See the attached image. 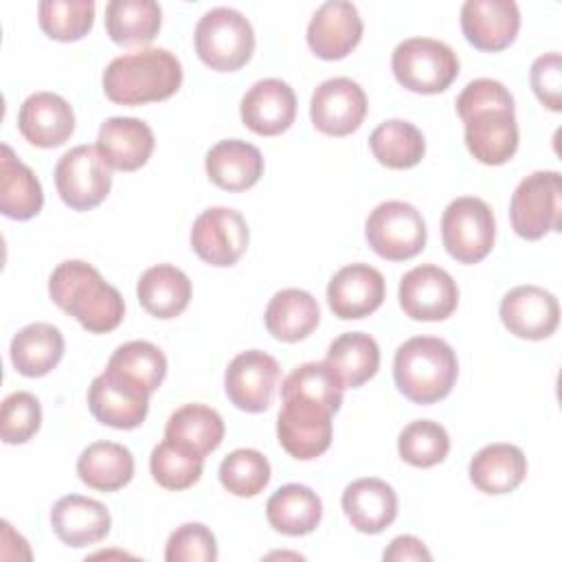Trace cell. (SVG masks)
Returning <instances> with one entry per match:
<instances>
[{
    "label": "cell",
    "instance_id": "26",
    "mask_svg": "<svg viewBox=\"0 0 562 562\" xmlns=\"http://www.w3.org/2000/svg\"><path fill=\"white\" fill-rule=\"evenodd\" d=\"M206 176L224 191H246L263 176L261 151L241 138L215 143L204 158Z\"/></svg>",
    "mask_w": 562,
    "mask_h": 562
},
{
    "label": "cell",
    "instance_id": "5",
    "mask_svg": "<svg viewBox=\"0 0 562 562\" xmlns=\"http://www.w3.org/2000/svg\"><path fill=\"white\" fill-rule=\"evenodd\" d=\"M395 79L411 92H443L459 75L457 53L435 37H408L391 55Z\"/></svg>",
    "mask_w": 562,
    "mask_h": 562
},
{
    "label": "cell",
    "instance_id": "16",
    "mask_svg": "<svg viewBox=\"0 0 562 562\" xmlns=\"http://www.w3.org/2000/svg\"><path fill=\"white\" fill-rule=\"evenodd\" d=\"M465 147L483 165H503L518 149V123L514 105L481 108L461 119Z\"/></svg>",
    "mask_w": 562,
    "mask_h": 562
},
{
    "label": "cell",
    "instance_id": "44",
    "mask_svg": "<svg viewBox=\"0 0 562 562\" xmlns=\"http://www.w3.org/2000/svg\"><path fill=\"white\" fill-rule=\"evenodd\" d=\"M42 424V406L29 391H15L2 400L0 437L4 443H26Z\"/></svg>",
    "mask_w": 562,
    "mask_h": 562
},
{
    "label": "cell",
    "instance_id": "20",
    "mask_svg": "<svg viewBox=\"0 0 562 562\" xmlns=\"http://www.w3.org/2000/svg\"><path fill=\"white\" fill-rule=\"evenodd\" d=\"M384 301V277L369 263H349L327 283V303L342 321L364 318Z\"/></svg>",
    "mask_w": 562,
    "mask_h": 562
},
{
    "label": "cell",
    "instance_id": "31",
    "mask_svg": "<svg viewBox=\"0 0 562 562\" xmlns=\"http://www.w3.org/2000/svg\"><path fill=\"white\" fill-rule=\"evenodd\" d=\"M266 518L279 533L305 536L318 527L323 518V503L307 485L288 483L268 498Z\"/></svg>",
    "mask_w": 562,
    "mask_h": 562
},
{
    "label": "cell",
    "instance_id": "12",
    "mask_svg": "<svg viewBox=\"0 0 562 562\" xmlns=\"http://www.w3.org/2000/svg\"><path fill=\"white\" fill-rule=\"evenodd\" d=\"M397 299L413 321H446L457 310L459 288L443 268L422 263L402 277Z\"/></svg>",
    "mask_w": 562,
    "mask_h": 562
},
{
    "label": "cell",
    "instance_id": "1",
    "mask_svg": "<svg viewBox=\"0 0 562 562\" xmlns=\"http://www.w3.org/2000/svg\"><path fill=\"white\" fill-rule=\"evenodd\" d=\"M48 294L59 310L75 316L90 334L116 329L125 314L121 292L94 266L81 259L61 261L50 272Z\"/></svg>",
    "mask_w": 562,
    "mask_h": 562
},
{
    "label": "cell",
    "instance_id": "18",
    "mask_svg": "<svg viewBox=\"0 0 562 562\" xmlns=\"http://www.w3.org/2000/svg\"><path fill=\"white\" fill-rule=\"evenodd\" d=\"M307 46L321 59H342L362 40V20L353 2L327 0L307 24Z\"/></svg>",
    "mask_w": 562,
    "mask_h": 562
},
{
    "label": "cell",
    "instance_id": "30",
    "mask_svg": "<svg viewBox=\"0 0 562 562\" xmlns=\"http://www.w3.org/2000/svg\"><path fill=\"white\" fill-rule=\"evenodd\" d=\"M44 206V193L37 176L26 167L9 145L0 156V211L2 215L24 222L35 217Z\"/></svg>",
    "mask_w": 562,
    "mask_h": 562
},
{
    "label": "cell",
    "instance_id": "21",
    "mask_svg": "<svg viewBox=\"0 0 562 562\" xmlns=\"http://www.w3.org/2000/svg\"><path fill=\"white\" fill-rule=\"evenodd\" d=\"M241 121L259 136H277L285 132L296 116V94L290 83L268 77L255 81L241 97Z\"/></svg>",
    "mask_w": 562,
    "mask_h": 562
},
{
    "label": "cell",
    "instance_id": "37",
    "mask_svg": "<svg viewBox=\"0 0 562 562\" xmlns=\"http://www.w3.org/2000/svg\"><path fill=\"white\" fill-rule=\"evenodd\" d=\"M373 158L389 169H411L426 154L424 134L404 119H389L380 123L369 136Z\"/></svg>",
    "mask_w": 562,
    "mask_h": 562
},
{
    "label": "cell",
    "instance_id": "17",
    "mask_svg": "<svg viewBox=\"0 0 562 562\" xmlns=\"http://www.w3.org/2000/svg\"><path fill=\"white\" fill-rule=\"evenodd\" d=\"M498 314L509 334L525 340L549 338L560 323L558 299L540 285L512 288L501 299Z\"/></svg>",
    "mask_w": 562,
    "mask_h": 562
},
{
    "label": "cell",
    "instance_id": "13",
    "mask_svg": "<svg viewBox=\"0 0 562 562\" xmlns=\"http://www.w3.org/2000/svg\"><path fill=\"white\" fill-rule=\"evenodd\" d=\"M367 116V94L349 77H331L316 86L310 101L314 127L327 136H347L356 132Z\"/></svg>",
    "mask_w": 562,
    "mask_h": 562
},
{
    "label": "cell",
    "instance_id": "6",
    "mask_svg": "<svg viewBox=\"0 0 562 562\" xmlns=\"http://www.w3.org/2000/svg\"><path fill=\"white\" fill-rule=\"evenodd\" d=\"M334 411L307 395L281 393V411L277 415V437L281 448L299 459L321 457L331 443Z\"/></svg>",
    "mask_w": 562,
    "mask_h": 562
},
{
    "label": "cell",
    "instance_id": "39",
    "mask_svg": "<svg viewBox=\"0 0 562 562\" xmlns=\"http://www.w3.org/2000/svg\"><path fill=\"white\" fill-rule=\"evenodd\" d=\"M204 468V457L171 441L162 439L149 457V472L154 481L165 490H187L200 481Z\"/></svg>",
    "mask_w": 562,
    "mask_h": 562
},
{
    "label": "cell",
    "instance_id": "29",
    "mask_svg": "<svg viewBox=\"0 0 562 562\" xmlns=\"http://www.w3.org/2000/svg\"><path fill=\"white\" fill-rule=\"evenodd\" d=\"M136 296L147 314L156 318H176L191 301V281L180 268L158 263L140 274Z\"/></svg>",
    "mask_w": 562,
    "mask_h": 562
},
{
    "label": "cell",
    "instance_id": "36",
    "mask_svg": "<svg viewBox=\"0 0 562 562\" xmlns=\"http://www.w3.org/2000/svg\"><path fill=\"white\" fill-rule=\"evenodd\" d=\"M165 437L206 457L224 439V419L206 404H184L169 415Z\"/></svg>",
    "mask_w": 562,
    "mask_h": 562
},
{
    "label": "cell",
    "instance_id": "10",
    "mask_svg": "<svg viewBox=\"0 0 562 562\" xmlns=\"http://www.w3.org/2000/svg\"><path fill=\"white\" fill-rule=\"evenodd\" d=\"M55 184L64 204L75 211H90L108 198L112 169L97 145H77L57 160Z\"/></svg>",
    "mask_w": 562,
    "mask_h": 562
},
{
    "label": "cell",
    "instance_id": "19",
    "mask_svg": "<svg viewBox=\"0 0 562 562\" xmlns=\"http://www.w3.org/2000/svg\"><path fill=\"white\" fill-rule=\"evenodd\" d=\"M520 29V9L514 0H465L461 31L465 40L487 53L507 48Z\"/></svg>",
    "mask_w": 562,
    "mask_h": 562
},
{
    "label": "cell",
    "instance_id": "3",
    "mask_svg": "<svg viewBox=\"0 0 562 562\" xmlns=\"http://www.w3.org/2000/svg\"><path fill=\"white\" fill-rule=\"evenodd\" d=\"M459 375L452 347L435 336H413L402 342L393 358V380L404 397L415 404L443 400Z\"/></svg>",
    "mask_w": 562,
    "mask_h": 562
},
{
    "label": "cell",
    "instance_id": "9",
    "mask_svg": "<svg viewBox=\"0 0 562 562\" xmlns=\"http://www.w3.org/2000/svg\"><path fill=\"white\" fill-rule=\"evenodd\" d=\"M496 220L490 204L474 195L452 200L441 215V239L459 263H479L494 246Z\"/></svg>",
    "mask_w": 562,
    "mask_h": 562
},
{
    "label": "cell",
    "instance_id": "35",
    "mask_svg": "<svg viewBox=\"0 0 562 562\" xmlns=\"http://www.w3.org/2000/svg\"><path fill=\"white\" fill-rule=\"evenodd\" d=\"M103 20L114 44L143 46L158 35L162 11L154 0H110Z\"/></svg>",
    "mask_w": 562,
    "mask_h": 562
},
{
    "label": "cell",
    "instance_id": "23",
    "mask_svg": "<svg viewBox=\"0 0 562 562\" xmlns=\"http://www.w3.org/2000/svg\"><path fill=\"white\" fill-rule=\"evenodd\" d=\"M151 127L134 116H110L97 134V149L110 169L136 171L154 151Z\"/></svg>",
    "mask_w": 562,
    "mask_h": 562
},
{
    "label": "cell",
    "instance_id": "4",
    "mask_svg": "<svg viewBox=\"0 0 562 562\" xmlns=\"http://www.w3.org/2000/svg\"><path fill=\"white\" fill-rule=\"evenodd\" d=\"M193 44L209 68L233 72L252 57L255 31L241 11L213 7L198 20Z\"/></svg>",
    "mask_w": 562,
    "mask_h": 562
},
{
    "label": "cell",
    "instance_id": "24",
    "mask_svg": "<svg viewBox=\"0 0 562 562\" xmlns=\"http://www.w3.org/2000/svg\"><path fill=\"white\" fill-rule=\"evenodd\" d=\"M50 527L64 544L81 549L101 542L110 533L112 518L103 503L81 494H68L53 505Z\"/></svg>",
    "mask_w": 562,
    "mask_h": 562
},
{
    "label": "cell",
    "instance_id": "11",
    "mask_svg": "<svg viewBox=\"0 0 562 562\" xmlns=\"http://www.w3.org/2000/svg\"><path fill=\"white\" fill-rule=\"evenodd\" d=\"M248 224L231 206H211L202 211L191 226L193 252L211 266H233L248 248Z\"/></svg>",
    "mask_w": 562,
    "mask_h": 562
},
{
    "label": "cell",
    "instance_id": "47",
    "mask_svg": "<svg viewBox=\"0 0 562 562\" xmlns=\"http://www.w3.org/2000/svg\"><path fill=\"white\" fill-rule=\"evenodd\" d=\"M389 562H408V560H424L430 562L432 555L426 549V544L415 536H397L391 540V544L382 553Z\"/></svg>",
    "mask_w": 562,
    "mask_h": 562
},
{
    "label": "cell",
    "instance_id": "43",
    "mask_svg": "<svg viewBox=\"0 0 562 562\" xmlns=\"http://www.w3.org/2000/svg\"><path fill=\"white\" fill-rule=\"evenodd\" d=\"M345 386L336 378V373L327 367V362H305L290 371V375L281 384V393H299L314 397L327 404L334 413L342 404Z\"/></svg>",
    "mask_w": 562,
    "mask_h": 562
},
{
    "label": "cell",
    "instance_id": "33",
    "mask_svg": "<svg viewBox=\"0 0 562 562\" xmlns=\"http://www.w3.org/2000/svg\"><path fill=\"white\" fill-rule=\"evenodd\" d=\"M81 483L99 492H116L134 476L132 452L116 441H92L77 459Z\"/></svg>",
    "mask_w": 562,
    "mask_h": 562
},
{
    "label": "cell",
    "instance_id": "45",
    "mask_svg": "<svg viewBox=\"0 0 562 562\" xmlns=\"http://www.w3.org/2000/svg\"><path fill=\"white\" fill-rule=\"evenodd\" d=\"M167 562H215L217 542L213 531L202 522H184L171 531L165 544Z\"/></svg>",
    "mask_w": 562,
    "mask_h": 562
},
{
    "label": "cell",
    "instance_id": "14",
    "mask_svg": "<svg viewBox=\"0 0 562 562\" xmlns=\"http://www.w3.org/2000/svg\"><path fill=\"white\" fill-rule=\"evenodd\" d=\"M279 380V362L261 351L248 349L237 353L224 373V391L239 411L261 413L270 406Z\"/></svg>",
    "mask_w": 562,
    "mask_h": 562
},
{
    "label": "cell",
    "instance_id": "46",
    "mask_svg": "<svg viewBox=\"0 0 562 562\" xmlns=\"http://www.w3.org/2000/svg\"><path fill=\"white\" fill-rule=\"evenodd\" d=\"M531 88L538 97V101L549 108L551 112L562 110V70H560V53L551 50L533 59L529 70Z\"/></svg>",
    "mask_w": 562,
    "mask_h": 562
},
{
    "label": "cell",
    "instance_id": "22",
    "mask_svg": "<svg viewBox=\"0 0 562 562\" xmlns=\"http://www.w3.org/2000/svg\"><path fill=\"white\" fill-rule=\"evenodd\" d=\"M18 130L35 147H59L75 132L72 105L55 92H33L20 105Z\"/></svg>",
    "mask_w": 562,
    "mask_h": 562
},
{
    "label": "cell",
    "instance_id": "2",
    "mask_svg": "<svg viewBox=\"0 0 562 562\" xmlns=\"http://www.w3.org/2000/svg\"><path fill=\"white\" fill-rule=\"evenodd\" d=\"M103 92L121 105L169 99L182 83V66L167 48H143L114 57L103 70Z\"/></svg>",
    "mask_w": 562,
    "mask_h": 562
},
{
    "label": "cell",
    "instance_id": "42",
    "mask_svg": "<svg viewBox=\"0 0 562 562\" xmlns=\"http://www.w3.org/2000/svg\"><path fill=\"white\" fill-rule=\"evenodd\" d=\"M270 463L255 448H237L220 463V483L226 492L250 498L270 483Z\"/></svg>",
    "mask_w": 562,
    "mask_h": 562
},
{
    "label": "cell",
    "instance_id": "34",
    "mask_svg": "<svg viewBox=\"0 0 562 562\" xmlns=\"http://www.w3.org/2000/svg\"><path fill=\"white\" fill-rule=\"evenodd\" d=\"M325 362L345 389H358L378 373L380 347L364 331H347L331 340Z\"/></svg>",
    "mask_w": 562,
    "mask_h": 562
},
{
    "label": "cell",
    "instance_id": "41",
    "mask_svg": "<svg viewBox=\"0 0 562 562\" xmlns=\"http://www.w3.org/2000/svg\"><path fill=\"white\" fill-rule=\"evenodd\" d=\"M400 457L415 468H432L450 452V437L439 422L415 419L397 437Z\"/></svg>",
    "mask_w": 562,
    "mask_h": 562
},
{
    "label": "cell",
    "instance_id": "15",
    "mask_svg": "<svg viewBox=\"0 0 562 562\" xmlns=\"http://www.w3.org/2000/svg\"><path fill=\"white\" fill-rule=\"evenodd\" d=\"M88 408L103 426L132 430L147 417L149 393L105 369L88 386Z\"/></svg>",
    "mask_w": 562,
    "mask_h": 562
},
{
    "label": "cell",
    "instance_id": "8",
    "mask_svg": "<svg viewBox=\"0 0 562 562\" xmlns=\"http://www.w3.org/2000/svg\"><path fill=\"white\" fill-rule=\"evenodd\" d=\"M364 237L375 255L389 261H404L426 246V222L422 213L402 200L380 202L364 222Z\"/></svg>",
    "mask_w": 562,
    "mask_h": 562
},
{
    "label": "cell",
    "instance_id": "7",
    "mask_svg": "<svg viewBox=\"0 0 562 562\" xmlns=\"http://www.w3.org/2000/svg\"><path fill=\"white\" fill-rule=\"evenodd\" d=\"M562 176L558 171H533L512 193L509 222L518 237L536 241L560 231Z\"/></svg>",
    "mask_w": 562,
    "mask_h": 562
},
{
    "label": "cell",
    "instance_id": "28",
    "mask_svg": "<svg viewBox=\"0 0 562 562\" xmlns=\"http://www.w3.org/2000/svg\"><path fill=\"white\" fill-rule=\"evenodd\" d=\"M321 321L316 299L299 288L279 290L266 305V329L283 342H299L307 338Z\"/></svg>",
    "mask_w": 562,
    "mask_h": 562
},
{
    "label": "cell",
    "instance_id": "32",
    "mask_svg": "<svg viewBox=\"0 0 562 562\" xmlns=\"http://www.w3.org/2000/svg\"><path fill=\"white\" fill-rule=\"evenodd\" d=\"M11 362L24 378H42L53 371L64 356V336L50 323H31L11 340Z\"/></svg>",
    "mask_w": 562,
    "mask_h": 562
},
{
    "label": "cell",
    "instance_id": "38",
    "mask_svg": "<svg viewBox=\"0 0 562 562\" xmlns=\"http://www.w3.org/2000/svg\"><path fill=\"white\" fill-rule=\"evenodd\" d=\"M105 369L138 384L151 395L167 375V358L149 340H130L114 349Z\"/></svg>",
    "mask_w": 562,
    "mask_h": 562
},
{
    "label": "cell",
    "instance_id": "25",
    "mask_svg": "<svg viewBox=\"0 0 562 562\" xmlns=\"http://www.w3.org/2000/svg\"><path fill=\"white\" fill-rule=\"evenodd\" d=\"M340 505L351 527L362 533H380L397 516L395 490L386 481L375 476L349 483L342 492Z\"/></svg>",
    "mask_w": 562,
    "mask_h": 562
},
{
    "label": "cell",
    "instance_id": "40",
    "mask_svg": "<svg viewBox=\"0 0 562 562\" xmlns=\"http://www.w3.org/2000/svg\"><path fill=\"white\" fill-rule=\"evenodd\" d=\"M40 29L59 42H75L88 35L94 22L92 0H42L37 4Z\"/></svg>",
    "mask_w": 562,
    "mask_h": 562
},
{
    "label": "cell",
    "instance_id": "27",
    "mask_svg": "<svg viewBox=\"0 0 562 562\" xmlns=\"http://www.w3.org/2000/svg\"><path fill=\"white\" fill-rule=\"evenodd\" d=\"M468 474L485 494H509L527 476V457L514 443H490L472 457Z\"/></svg>",
    "mask_w": 562,
    "mask_h": 562
}]
</instances>
